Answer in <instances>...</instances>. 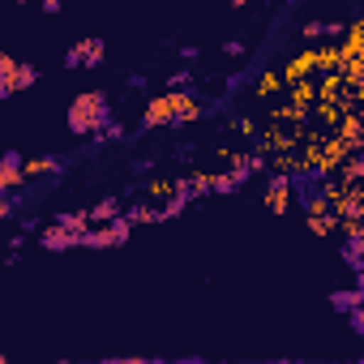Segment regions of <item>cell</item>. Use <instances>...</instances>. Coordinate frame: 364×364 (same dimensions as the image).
Returning <instances> with one entry per match:
<instances>
[{
    "label": "cell",
    "mask_w": 364,
    "mask_h": 364,
    "mask_svg": "<svg viewBox=\"0 0 364 364\" xmlns=\"http://www.w3.org/2000/svg\"><path fill=\"white\" fill-rule=\"evenodd\" d=\"M167 95H171V129H185L206 116V103L193 90H167Z\"/></svg>",
    "instance_id": "cell-4"
},
{
    "label": "cell",
    "mask_w": 364,
    "mask_h": 364,
    "mask_svg": "<svg viewBox=\"0 0 364 364\" xmlns=\"http://www.w3.org/2000/svg\"><path fill=\"white\" fill-rule=\"evenodd\" d=\"M176 364H206V360H198V355H189V360H176Z\"/></svg>",
    "instance_id": "cell-33"
},
{
    "label": "cell",
    "mask_w": 364,
    "mask_h": 364,
    "mask_svg": "<svg viewBox=\"0 0 364 364\" xmlns=\"http://www.w3.org/2000/svg\"><path fill=\"white\" fill-rule=\"evenodd\" d=\"M150 193H154L159 202H167V198L176 193V180H150Z\"/></svg>",
    "instance_id": "cell-25"
},
{
    "label": "cell",
    "mask_w": 364,
    "mask_h": 364,
    "mask_svg": "<svg viewBox=\"0 0 364 364\" xmlns=\"http://www.w3.org/2000/svg\"><path fill=\"white\" fill-rule=\"evenodd\" d=\"M26 185V176H22V154L18 150H5L0 154V198H18Z\"/></svg>",
    "instance_id": "cell-5"
},
{
    "label": "cell",
    "mask_w": 364,
    "mask_h": 364,
    "mask_svg": "<svg viewBox=\"0 0 364 364\" xmlns=\"http://www.w3.org/2000/svg\"><path fill=\"white\" fill-rule=\"evenodd\" d=\"M124 219L133 228H150V223H159V206H124Z\"/></svg>",
    "instance_id": "cell-17"
},
{
    "label": "cell",
    "mask_w": 364,
    "mask_h": 364,
    "mask_svg": "<svg viewBox=\"0 0 364 364\" xmlns=\"http://www.w3.org/2000/svg\"><path fill=\"white\" fill-rule=\"evenodd\" d=\"M334 141H343L351 154H360V146H364V120L355 116V112H347V116H338V124H334V133H330Z\"/></svg>",
    "instance_id": "cell-8"
},
{
    "label": "cell",
    "mask_w": 364,
    "mask_h": 364,
    "mask_svg": "<svg viewBox=\"0 0 364 364\" xmlns=\"http://www.w3.org/2000/svg\"><path fill=\"white\" fill-rule=\"evenodd\" d=\"M65 163L56 159V154H39V159H22V176L26 180H35V176H52V171H60Z\"/></svg>",
    "instance_id": "cell-13"
},
{
    "label": "cell",
    "mask_w": 364,
    "mask_h": 364,
    "mask_svg": "<svg viewBox=\"0 0 364 364\" xmlns=\"http://www.w3.org/2000/svg\"><path fill=\"white\" fill-rule=\"evenodd\" d=\"M133 236V223L120 215V219H112V223H103V228H86L82 232V249H116V245H124Z\"/></svg>",
    "instance_id": "cell-2"
},
{
    "label": "cell",
    "mask_w": 364,
    "mask_h": 364,
    "mask_svg": "<svg viewBox=\"0 0 364 364\" xmlns=\"http://www.w3.org/2000/svg\"><path fill=\"white\" fill-rule=\"evenodd\" d=\"M232 124H236V133H245V137L253 141V133H257V120H253V116H236Z\"/></svg>",
    "instance_id": "cell-28"
},
{
    "label": "cell",
    "mask_w": 364,
    "mask_h": 364,
    "mask_svg": "<svg viewBox=\"0 0 364 364\" xmlns=\"http://www.w3.org/2000/svg\"><path fill=\"white\" fill-rule=\"evenodd\" d=\"M107 56V43L99 35H82L69 52H65V69H99Z\"/></svg>",
    "instance_id": "cell-3"
},
{
    "label": "cell",
    "mask_w": 364,
    "mask_h": 364,
    "mask_svg": "<svg viewBox=\"0 0 364 364\" xmlns=\"http://www.w3.org/2000/svg\"><path fill=\"white\" fill-rule=\"evenodd\" d=\"M360 304H364V291H360V287L330 291V309H338V313H351V309H360Z\"/></svg>",
    "instance_id": "cell-15"
},
{
    "label": "cell",
    "mask_w": 364,
    "mask_h": 364,
    "mask_svg": "<svg viewBox=\"0 0 364 364\" xmlns=\"http://www.w3.org/2000/svg\"><path fill=\"white\" fill-rule=\"evenodd\" d=\"M39 245H43L48 253H65V249H77V236L65 232L60 223H48V228H39Z\"/></svg>",
    "instance_id": "cell-10"
},
{
    "label": "cell",
    "mask_w": 364,
    "mask_h": 364,
    "mask_svg": "<svg viewBox=\"0 0 364 364\" xmlns=\"http://www.w3.org/2000/svg\"><path fill=\"white\" fill-rule=\"evenodd\" d=\"M309 116H317V120H321L326 129H334V124H338V107H330V103H317V107H313Z\"/></svg>",
    "instance_id": "cell-24"
},
{
    "label": "cell",
    "mask_w": 364,
    "mask_h": 364,
    "mask_svg": "<svg viewBox=\"0 0 364 364\" xmlns=\"http://www.w3.org/2000/svg\"><path fill=\"white\" fill-rule=\"evenodd\" d=\"M171 124V95H150L141 107V129H167Z\"/></svg>",
    "instance_id": "cell-7"
},
{
    "label": "cell",
    "mask_w": 364,
    "mask_h": 364,
    "mask_svg": "<svg viewBox=\"0 0 364 364\" xmlns=\"http://www.w3.org/2000/svg\"><path fill=\"white\" fill-rule=\"evenodd\" d=\"M0 364H9V360H5V355H0Z\"/></svg>",
    "instance_id": "cell-35"
},
{
    "label": "cell",
    "mask_w": 364,
    "mask_h": 364,
    "mask_svg": "<svg viewBox=\"0 0 364 364\" xmlns=\"http://www.w3.org/2000/svg\"><path fill=\"white\" fill-rule=\"evenodd\" d=\"M18 206H22L18 198H0V223H5V219H14V215H18Z\"/></svg>",
    "instance_id": "cell-30"
},
{
    "label": "cell",
    "mask_w": 364,
    "mask_h": 364,
    "mask_svg": "<svg viewBox=\"0 0 364 364\" xmlns=\"http://www.w3.org/2000/svg\"><path fill=\"white\" fill-rule=\"evenodd\" d=\"M120 215H124L120 198H99L95 206H86V219H90V228H103V223H112V219H120Z\"/></svg>",
    "instance_id": "cell-11"
},
{
    "label": "cell",
    "mask_w": 364,
    "mask_h": 364,
    "mask_svg": "<svg viewBox=\"0 0 364 364\" xmlns=\"http://www.w3.org/2000/svg\"><path fill=\"white\" fill-rule=\"evenodd\" d=\"M99 364H167V360H146V355H112V360H99Z\"/></svg>",
    "instance_id": "cell-27"
},
{
    "label": "cell",
    "mask_w": 364,
    "mask_h": 364,
    "mask_svg": "<svg viewBox=\"0 0 364 364\" xmlns=\"http://www.w3.org/2000/svg\"><path fill=\"white\" fill-rule=\"evenodd\" d=\"M309 232H313V236H334V232H338V219H334L330 210H321V215H309Z\"/></svg>",
    "instance_id": "cell-19"
},
{
    "label": "cell",
    "mask_w": 364,
    "mask_h": 364,
    "mask_svg": "<svg viewBox=\"0 0 364 364\" xmlns=\"http://www.w3.org/2000/svg\"><path fill=\"white\" fill-rule=\"evenodd\" d=\"M189 206H193V202H189L185 193H171V198H167V202L159 206V223H163V219H176V215H185Z\"/></svg>",
    "instance_id": "cell-20"
},
{
    "label": "cell",
    "mask_w": 364,
    "mask_h": 364,
    "mask_svg": "<svg viewBox=\"0 0 364 364\" xmlns=\"http://www.w3.org/2000/svg\"><path fill=\"white\" fill-rule=\"evenodd\" d=\"M343 60H360V52H364V22L355 18V22H347L343 26Z\"/></svg>",
    "instance_id": "cell-12"
},
{
    "label": "cell",
    "mask_w": 364,
    "mask_h": 364,
    "mask_svg": "<svg viewBox=\"0 0 364 364\" xmlns=\"http://www.w3.org/2000/svg\"><path fill=\"white\" fill-rule=\"evenodd\" d=\"M223 52H228V56H245V43H240V39H228Z\"/></svg>",
    "instance_id": "cell-32"
},
{
    "label": "cell",
    "mask_w": 364,
    "mask_h": 364,
    "mask_svg": "<svg viewBox=\"0 0 364 364\" xmlns=\"http://www.w3.org/2000/svg\"><path fill=\"white\" fill-rule=\"evenodd\" d=\"M347 321H351V330H355V334H364V313H360V309H351V313H347Z\"/></svg>",
    "instance_id": "cell-31"
},
{
    "label": "cell",
    "mask_w": 364,
    "mask_h": 364,
    "mask_svg": "<svg viewBox=\"0 0 364 364\" xmlns=\"http://www.w3.org/2000/svg\"><path fill=\"white\" fill-rule=\"evenodd\" d=\"M14 73H18V60L9 52H0V99L14 95Z\"/></svg>",
    "instance_id": "cell-16"
},
{
    "label": "cell",
    "mask_w": 364,
    "mask_h": 364,
    "mask_svg": "<svg viewBox=\"0 0 364 364\" xmlns=\"http://www.w3.org/2000/svg\"><path fill=\"white\" fill-rule=\"evenodd\" d=\"M279 90H283V77H279V73H274V69H270V73H262V77H257V95H266V99H270V95H279Z\"/></svg>",
    "instance_id": "cell-22"
},
{
    "label": "cell",
    "mask_w": 364,
    "mask_h": 364,
    "mask_svg": "<svg viewBox=\"0 0 364 364\" xmlns=\"http://www.w3.org/2000/svg\"><path fill=\"white\" fill-rule=\"evenodd\" d=\"M65 124H69L73 137H99V133L112 124V99H107V90H82V95L69 103Z\"/></svg>",
    "instance_id": "cell-1"
},
{
    "label": "cell",
    "mask_w": 364,
    "mask_h": 364,
    "mask_svg": "<svg viewBox=\"0 0 364 364\" xmlns=\"http://www.w3.org/2000/svg\"><path fill=\"white\" fill-rule=\"evenodd\" d=\"M35 82H39V69H35V65H22V60H18V73H14V95H18V90H31Z\"/></svg>",
    "instance_id": "cell-21"
},
{
    "label": "cell",
    "mask_w": 364,
    "mask_h": 364,
    "mask_svg": "<svg viewBox=\"0 0 364 364\" xmlns=\"http://www.w3.org/2000/svg\"><path fill=\"white\" fill-rule=\"evenodd\" d=\"M313 73H317V48H304L300 56H291V65L279 77H283V86H296V82H309Z\"/></svg>",
    "instance_id": "cell-9"
},
{
    "label": "cell",
    "mask_w": 364,
    "mask_h": 364,
    "mask_svg": "<svg viewBox=\"0 0 364 364\" xmlns=\"http://www.w3.org/2000/svg\"><path fill=\"white\" fill-rule=\"evenodd\" d=\"M300 39H304V43H317V39H326V22H321V18L304 22V26H300Z\"/></svg>",
    "instance_id": "cell-23"
},
{
    "label": "cell",
    "mask_w": 364,
    "mask_h": 364,
    "mask_svg": "<svg viewBox=\"0 0 364 364\" xmlns=\"http://www.w3.org/2000/svg\"><path fill=\"white\" fill-rule=\"evenodd\" d=\"M189 82H193V73H189V69H180V73H171V77H167V90H185Z\"/></svg>",
    "instance_id": "cell-29"
},
{
    "label": "cell",
    "mask_w": 364,
    "mask_h": 364,
    "mask_svg": "<svg viewBox=\"0 0 364 364\" xmlns=\"http://www.w3.org/2000/svg\"><path fill=\"white\" fill-rule=\"evenodd\" d=\"M124 137H129V133H124V124H120V120H112V124H107L95 141H124Z\"/></svg>",
    "instance_id": "cell-26"
},
{
    "label": "cell",
    "mask_w": 364,
    "mask_h": 364,
    "mask_svg": "<svg viewBox=\"0 0 364 364\" xmlns=\"http://www.w3.org/2000/svg\"><path fill=\"white\" fill-rule=\"evenodd\" d=\"M334 171H338V185H360V180H364V159L351 154V159H343Z\"/></svg>",
    "instance_id": "cell-14"
},
{
    "label": "cell",
    "mask_w": 364,
    "mask_h": 364,
    "mask_svg": "<svg viewBox=\"0 0 364 364\" xmlns=\"http://www.w3.org/2000/svg\"><path fill=\"white\" fill-rule=\"evenodd\" d=\"M266 206L274 215H287L291 210V176H279V171L266 176Z\"/></svg>",
    "instance_id": "cell-6"
},
{
    "label": "cell",
    "mask_w": 364,
    "mask_h": 364,
    "mask_svg": "<svg viewBox=\"0 0 364 364\" xmlns=\"http://www.w3.org/2000/svg\"><path fill=\"white\" fill-rule=\"evenodd\" d=\"M274 364H300V360H274Z\"/></svg>",
    "instance_id": "cell-34"
},
{
    "label": "cell",
    "mask_w": 364,
    "mask_h": 364,
    "mask_svg": "<svg viewBox=\"0 0 364 364\" xmlns=\"http://www.w3.org/2000/svg\"><path fill=\"white\" fill-rule=\"evenodd\" d=\"M56 223H60L65 232H73L77 240H82V232L90 228V219H86V210H65V215H56Z\"/></svg>",
    "instance_id": "cell-18"
}]
</instances>
